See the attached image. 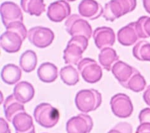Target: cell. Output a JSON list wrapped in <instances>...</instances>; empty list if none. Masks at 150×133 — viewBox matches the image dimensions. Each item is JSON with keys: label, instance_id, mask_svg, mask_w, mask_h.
<instances>
[{"label": "cell", "instance_id": "4fadbf2b", "mask_svg": "<svg viewBox=\"0 0 150 133\" xmlns=\"http://www.w3.org/2000/svg\"><path fill=\"white\" fill-rule=\"evenodd\" d=\"M71 14V7L65 0H58L48 7L47 15L54 23H60Z\"/></svg>", "mask_w": 150, "mask_h": 133}, {"label": "cell", "instance_id": "4dcf8cb0", "mask_svg": "<svg viewBox=\"0 0 150 133\" xmlns=\"http://www.w3.org/2000/svg\"><path fill=\"white\" fill-rule=\"evenodd\" d=\"M0 133H11L6 121L3 118H0Z\"/></svg>", "mask_w": 150, "mask_h": 133}, {"label": "cell", "instance_id": "d6986e66", "mask_svg": "<svg viewBox=\"0 0 150 133\" xmlns=\"http://www.w3.org/2000/svg\"><path fill=\"white\" fill-rule=\"evenodd\" d=\"M3 108L6 118L9 122H12L14 116L21 111H25L24 104L14 97L13 94L10 95L3 104Z\"/></svg>", "mask_w": 150, "mask_h": 133}, {"label": "cell", "instance_id": "d6a6232c", "mask_svg": "<svg viewBox=\"0 0 150 133\" xmlns=\"http://www.w3.org/2000/svg\"><path fill=\"white\" fill-rule=\"evenodd\" d=\"M143 100L148 106H150V85L147 87L143 95Z\"/></svg>", "mask_w": 150, "mask_h": 133}, {"label": "cell", "instance_id": "9c48e42d", "mask_svg": "<svg viewBox=\"0 0 150 133\" xmlns=\"http://www.w3.org/2000/svg\"><path fill=\"white\" fill-rule=\"evenodd\" d=\"M28 37L30 43L36 47L45 49L52 44L55 35L49 28L37 26L28 31Z\"/></svg>", "mask_w": 150, "mask_h": 133}, {"label": "cell", "instance_id": "e0dca14e", "mask_svg": "<svg viewBox=\"0 0 150 133\" xmlns=\"http://www.w3.org/2000/svg\"><path fill=\"white\" fill-rule=\"evenodd\" d=\"M136 68L122 61L116 62L112 68V72L123 87L132 76Z\"/></svg>", "mask_w": 150, "mask_h": 133}, {"label": "cell", "instance_id": "d4e9b609", "mask_svg": "<svg viewBox=\"0 0 150 133\" xmlns=\"http://www.w3.org/2000/svg\"><path fill=\"white\" fill-rule=\"evenodd\" d=\"M146 86L145 79L136 69L132 76L124 85V87L130 89L135 92H140L144 90Z\"/></svg>", "mask_w": 150, "mask_h": 133}, {"label": "cell", "instance_id": "5bb4252c", "mask_svg": "<svg viewBox=\"0 0 150 133\" xmlns=\"http://www.w3.org/2000/svg\"><path fill=\"white\" fill-rule=\"evenodd\" d=\"M95 45L99 50L113 46L115 42V34L114 30L109 27H100L93 32Z\"/></svg>", "mask_w": 150, "mask_h": 133}, {"label": "cell", "instance_id": "7c38bea8", "mask_svg": "<svg viewBox=\"0 0 150 133\" xmlns=\"http://www.w3.org/2000/svg\"><path fill=\"white\" fill-rule=\"evenodd\" d=\"M141 39L142 37L136 21L128 24L117 32V40L124 46H131Z\"/></svg>", "mask_w": 150, "mask_h": 133}, {"label": "cell", "instance_id": "836d02e7", "mask_svg": "<svg viewBox=\"0 0 150 133\" xmlns=\"http://www.w3.org/2000/svg\"><path fill=\"white\" fill-rule=\"evenodd\" d=\"M143 3L144 9L150 14V0H143Z\"/></svg>", "mask_w": 150, "mask_h": 133}, {"label": "cell", "instance_id": "f546056e", "mask_svg": "<svg viewBox=\"0 0 150 133\" xmlns=\"http://www.w3.org/2000/svg\"><path fill=\"white\" fill-rule=\"evenodd\" d=\"M138 118L140 124H150V108H146L142 110L139 113Z\"/></svg>", "mask_w": 150, "mask_h": 133}, {"label": "cell", "instance_id": "603a6c76", "mask_svg": "<svg viewBox=\"0 0 150 133\" xmlns=\"http://www.w3.org/2000/svg\"><path fill=\"white\" fill-rule=\"evenodd\" d=\"M21 6L25 13L36 16H40L46 9L44 0H21Z\"/></svg>", "mask_w": 150, "mask_h": 133}, {"label": "cell", "instance_id": "ba28073f", "mask_svg": "<svg viewBox=\"0 0 150 133\" xmlns=\"http://www.w3.org/2000/svg\"><path fill=\"white\" fill-rule=\"evenodd\" d=\"M110 105L112 113L120 118L130 117L133 111V106L130 98L122 93L117 94L110 99Z\"/></svg>", "mask_w": 150, "mask_h": 133}, {"label": "cell", "instance_id": "52a82bcc", "mask_svg": "<svg viewBox=\"0 0 150 133\" xmlns=\"http://www.w3.org/2000/svg\"><path fill=\"white\" fill-rule=\"evenodd\" d=\"M77 66L83 79L88 83L98 82L103 77V70L101 67L96 61L91 58H83Z\"/></svg>", "mask_w": 150, "mask_h": 133}, {"label": "cell", "instance_id": "30bf717a", "mask_svg": "<svg viewBox=\"0 0 150 133\" xmlns=\"http://www.w3.org/2000/svg\"><path fill=\"white\" fill-rule=\"evenodd\" d=\"M93 127L91 117L86 114H79L69 119L67 123V133H89Z\"/></svg>", "mask_w": 150, "mask_h": 133}, {"label": "cell", "instance_id": "5b68a950", "mask_svg": "<svg viewBox=\"0 0 150 133\" xmlns=\"http://www.w3.org/2000/svg\"><path fill=\"white\" fill-rule=\"evenodd\" d=\"M34 117L40 126L45 128H52L58 123L60 113L58 109L50 103H42L35 108Z\"/></svg>", "mask_w": 150, "mask_h": 133}, {"label": "cell", "instance_id": "4316f807", "mask_svg": "<svg viewBox=\"0 0 150 133\" xmlns=\"http://www.w3.org/2000/svg\"><path fill=\"white\" fill-rule=\"evenodd\" d=\"M133 55L137 60L150 61V43L146 40H141L133 48Z\"/></svg>", "mask_w": 150, "mask_h": 133}, {"label": "cell", "instance_id": "83f0119b", "mask_svg": "<svg viewBox=\"0 0 150 133\" xmlns=\"http://www.w3.org/2000/svg\"><path fill=\"white\" fill-rule=\"evenodd\" d=\"M139 30L140 31L142 39L150 37V17L142 16L137 20Z\"/></svg>", "mask_w": 150, "mask_h": 133}, {"label": "cell", "instance_id": "484cf974", "mask_svg": "<svg viewBox=\"0 0 150 133\" xmlns=\"http://www.w3.org/2000/svg\"><path fill=\"white\" fill-rule=\"evenodd\" d=\"M60 75L62 81L68 86L76 85L79 81V73L77 70L71 65H68L61 69Z\"/></svg>", "mask_w": 150, "mask_h": 133}, {"label": "cell", "instance_id": "e575fe53", "mask_svg": "<svg viewBox=\"0 0 150 133\" xmlns=\"http://www.w3.org/2000/svg\"><path fill=\"white\" fill-rule=\"evenodd\" d=\"M68 1H69V2H73V1H76V0H67Z\"/></svg>", "mask_w": 150, "mask_h": 133}, {"label": "cell", "instance_id": "1f68e13d", "mask_svg": "<svg viewBox=\"0 0 150 133\" xmlns=\"http://www.w3.org/2000/svg\"><path fill=\"white\" fill-rule=\"evenodd\" d=\"M136 133H150V124H140V125L137 127Z\"/></svg>", "mask_w": 150, "mask_h": 133}, {"label": "cell", "instance_id": "cb8c5ba5", "mask_svg": "<svg viewBox=\"0 0 150 133\" xmlns=\"http://www.w3.org/2000/svg\"><path fill=\"white\" fill-rule=\"evenodd\" d=\"M37 64V56L36 53L31 50H26L21 55L19 60V65L25 72H30L34 71Z\"/></svg>", "mask_w": 150, "mask_h": 133}, {"label": "cell", "instance_id": "f1b7e54d", "mask_svg": "<svg viewBox=\"0 0 150 133\" xmlns=\"http://www.w3.org/2000/svg\"><path fill=\"white\" fill-rule=\"evenodd\" d=\"M132 126L127 122H120L117 124L108 133H132Z\"/></svg>", "mask_w": 150, "mask_h": 133}, {"label": "cell", "instance_id": "ffe728a7", "mask_svg": "<svg viewBox=\"0 0 150 133\" xmlns=\"http://www.w3.org/2000/svg\"><path fill=\"white\" fill-rule=\"evenodd\" d=\"M37 76L43 82H53L58 77V68L54 64L52 63H44L37 70Z\"/></svg>", "mask_w": 150, "mask_h": 133}, {"label": "cell", "instance_id": "9a60e30c", "mask_svg": "<svg viewBox=\"0 0 150 133\" xmlns=\"http://www.w3.org/2000/svg\"><path fill=\"white\" fill-rule=\"evenodd\" d=\"M78 11L83 18L96 20L104 13V9L95 0H82L79 4Z\"/></svg>", "mask_w": 150, "mask_h": 133}, {"label": "cell", "instance_id": "6da1fadb", "mask_svg": "<svg viewBox=\"0 0 150 133\" xmlns=\"http://www.w3.org/2000/svg\"><path fill=\"white\" fill-rule=\"evenodd\" d=\"M6 31L0 37V44L2 49L8 53L19 51L28 32L23 23L16 22L6 27Z\"/></svg>", "mask_w": 150, "mask_h": 133}, {"label": "cell", "instance_id": "ac0fdd59", "mask_svg": "<svg viewBox=\"0 0 150 133\" xmlns=\"http://www.w3.org/2000/svg\"><path fill=\"white\" fill-rule=\"evenodd\" d=\"M13 95L20 102L28 103L34 97L35 90L33 85L27 81H22L16 85L13 90Z\"/></svg>", "mask_w": 150, "mask_h": 133}, {"label": "cell", "instance_id": "277c9868", "mask_svg": "<svg viewBox=\"0 0 150 133\" xmlns=\"http://www.w3.org/2000/svg\"><path fill=\"white\" fill-rule=\"evenodd\" d=\"M102 103V95L95 89H84L75 97L76 108L83 113H89L98 109Z\"/></svg>", "mask_w": 150, "mask_h": 133}, {"label": "cell", "instance_id": "8992f818", "mask_svg": "<svg viewBox=\"0 0 150 133\" xmlns=\"http://www.w3.org/2000/svg\"><path fill=\"white\" fill-rule=\"evenodd\" d=\"M65 27L67 32L72 37L84 36L89 40L93 34L89 23L78 14L70 15L66 20Z\"/></svg>", "mask_w": 150, "mask_h": 133}, {"label": "cell", "instance_id": "7402d4cb", "mask_svg": "<svg viewBox=\"0 0 150 133\" xmlns=\"http://www.w3.org/2000/svg\"><path fill=\"white\" fill-rule=\"evenodd\" d=\"M118 61H119V56L114 49L108 47L101 50L99 55V61L104 70L111 71L114 64Z\"/></svg>", "mask_w": 150, "mask_h": 133}, {"label": "cell", "instance_id": "44dd1931", "mask_svg": "<svg viewBox=\"0 0 150 133\" xmlns=\"http://www.w3.org/2000/svg\"><path fill=\"white\" fill-rule=\"evenodd\" d=\"M22 71L19 67L14 64H8L1 70V77L3 81L8 85L16 84L21 78Z\"/></svg>", "mask_w": 150, "mask_h": 133}, {"label": "cell", "instance_id": "8fae6325", "mask_svg": "<svg viewBox=\"0 0 150 133\" xmlns=\"http://www.w3.org/2000/svg\"><path fill=\"white\" fill-rule=\"evenodd\" d=\"M1 16L3 25L6 27L13 23H23V14L17 4L12 1H5L1 4Z\"/></svg>", "mask_w": 150, "mask_h": 133}, {"label": "cell", "instance_id": "2e32d148", "mask_svg": "<svg viewBox=\"0 0 150 133\" xmlns=\"http://www.w3.org/2000/svg\"><path fill=\"white\" fill-rule=\"evenodd\" d=\"M16 133H35V126L32 116L25 111L16 115L12 120Z\"/></svg>", "mask_w": 150, "mask_h": 133}, {"label": "cell", "instance_id": "3957f363", "mask_svg": "<svg viewBox=\"0 0 150 133\" xmlns=\"http://www.w3.org/2000/svg\"><path fill=\"white\" fill-rule=\"evenodd\" d=\"M137 6V0H110L105 4L103 17L106 20L113 22L128 13Z\"/></svg>", "mask_w": 150, "mask_h": 133}, {"label": "cell", "instance_id": "7a4b0ae2", "mask_svg": "<svg viewBox=\"0 0 150 133\" xmlns=\"http://www.w3.org/2000/svg\"><path fill=\"white\" fill-rule=\"evenodd\" d=\"M88 46V39L84 36L72 37L63 51V59L67 65H78L83 60V53Z\"/></svg>", "mask_w": 150, "mask_h": 133}]
</instances>
